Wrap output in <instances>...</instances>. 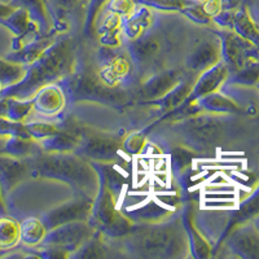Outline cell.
Instances as JSON below:
<instances>
[{
  "instance_id": "6da1fadb",
  "label": "cell",
  "mask_w": 259,
  "mask_h": 259,
  "mask_svg": "<svg viewBox=\"0 0 259 259\" xmlns=\"http://www.w3.org/2000/svg\"><path fill=\"white\" fill-rule=\"evenodd\" d=\"M73 64V48L70 40H62L45 51L36 61L27 66L25 77L18 83L0 91V97H15L26 100L36 90L66 74Z\"/></svg>"
},
{
  "instance_id": "7a4b0ae2",
  "label": "cell",
  "mask_w": 259,
  "mask_h": 259,
  "mask_svg": "<svg viewBox=\"0 0 259 259\" xmlns=\"http://www.w3.org/2000/svg\"><path fill=\"white\" fill-rule=\"evenodd\" d=\"M184 246L180 228L177 226H163L149 228L142 232L134 233L130 237L128 247L138 255L147 256H179Z\"/></svg>"
},
{
  "instance_id": "3957f363",
  "label": "cell",
  "mask_w": 259,
  "mask_h": 259,
  "mask_svg": "<svg viewBox=\"0 0 259 259\" xmlns=\"http://www.w3.org/2000/svg\"><path fill=\"white\" fill-rule=\"evenodd\" d=\"M34 166L39 174L57 177L73 186L79 184L82 188H87L94 183L95 175L91 168L73 158H46L36 161Z\"/></svg>"
},
{
  "instance_id": "277c9868",
  "label": "cell",
  "mask_w": 259,
  "mask_h": 259,
  "mask_svg": "<svg viewBox=\"0 0 259 259\" xmlns=\"http://www.w3.org/2000/svg\"><path fill=\"white\" fill-rule=\"evenodd\" d=\"M71 94L77 99H87L101 103H122L124 100V97H117L115 94L119 92H115L114 90L106 87L104 83L84 74L78 75L71 82Z\"/></svg>"
},
{
  "instance_id": "5b68a950",
  "label": "cell",
  "mask_w": 259,
  "mask_h": 259,
  "mask_svg": "<svg viewBox=\"0 0 259 259\" xmlns=\"http://www.w3.org/2000/svg\"><path fill=\"white\" fill-rule=\"evenodd\" d=\"M52 232L46 237L45 242L50 246L60 247L61 250L70 247L75 249L78 245H82L85 240L91 237V230L83 223H66L59 226V228H52Z\"/></svg>"
},
{
  "instance_id": "8992f818",
  "label": "cell",
  "mask_w": 259,
  "mask_h": 259,
  "mask_svg": "<svg viewBox=\"0 0 259 259\" xmlns=\"http://www.w3.org/2000/svg\"><path fill=\"white\" fill-rule=\"evenodd\" d=\"M91 203L90 201L79 200L73 201L66 205L59 206L57 209L52 210L50 214H47L45 223L46 227H50V230L55 228L57 226H62V224L71 223V222H77L85 219V217H89L91 212Z\"/></svg>"
},
{
  "instance_id": "52a82bcc",
  "label": "cell",
  "mask_w": 259,
  "mask_h": 259,
  "mask_svg": "<svg viewBox=\"0 0 259 259\" xmlns=\"http://www.w3.org/2000/svg\"><path fill=\"white\" fill-rule=\"evenodd\" d=\"M26 172L27 163L17 159V157L0 154V188L3 194L24 179Z\"/></svg>"
},
{
  "instance_id": "ba28073f",
  "label": "cell",
  "mask_w": 259,
  "mask_h": 259,
  "mask_svg": "<svg viewBox=\"0 0 259 259\" xmlns=\"http://www.w3.org/2000/svg\"><path fill=\"white\" fill-rule=\"evenodd\" d=\"M219 60V48L211 41L201 43L187 60V66L191 70L202 71L212 68Z\"/></svg>"
},
{
  "instance_id": "9c48e42d",
  "label": "cell",
  "mask_w": 259,
  "mask_h": 259,
  "mask_svg": "<svg viewBox=\"0 0 259 259\" xmlns=\"http://www.w3.org/2000/svg\"><path fill=\"white\" fill-rule=\"evenodd\" d=\"M179 82V77L175 71H167V73H159L158 75L153 77L143 87L144 95L149 99H157V97L165 96L166 94L174 89V85Z\"/></svg>"
},
{
  "instance_id": "30bf717a",
  "label": "cell",
  "mask_w": 259,
  "mask_h": 259,
  "mask_svg": "<svg viewBox=\"0 0 259 259\" xmlns=\"http://www.w3.org/2000/svg\"><path fill=\"white\" fill-rule=\"evenodd\" d=\"M62 105H64V96L61 91L55 87H48L47 90L39 91L38 96L32 103V106H35V109L43 114H53L60 112Z\"/></svg>"
},
{
  "instance_id": "8fae6325",
  "label": "cell",
  "mask_w": 259,
  "mask_h": 259,
  "mask_svg": "<svg viewBox=\"0 0 259 259\" xmlns=\"http://www.w3.org/2000/svg\"><path fill=\"white\" fill-rule=\"evenodd\" d=\"M227 75V70L224 66H214L209 71L203 74L198 83L196 84L192 92H194L196 96H206L212 94L217 90L219 84L224 80Z\"/></svg>"
},
{
  "instance_id": "7c38bea8",
  "label": "cell",
  "mask_w": 259,
  "mask_h": 259,
  "mask_svg": "<svg viewBox=\"0 0 259 259\" xmlns=\"http://www.w3.org/2000/svg\"><path fill=\"white\" fill-rule=\"evenodd\" d=\"M20 232L21 227L15 219L0 215V250L12 249L20 240Z\"/></svg>"
},
{
  "instance_id": "4fadbf2b",
  "label": "cell",
  "mask_w": 259,
  "mask_h": 259,
  "mask_svg": "<svg viewBox=\"0 0 259 259\" xmlns=\"http://www.w3.org/2000/svg\"><path fill=\"white\" fill-rule=\"evenodd\" d=\"M26 65L18 64L11 60L0 59V84L3 89L20 82L26 74Z\"/></svg>"
},
{
  "instance_id": "5bb4252c",
  "label": "cell",
  "mask_w": 259,
  "mask_h": 259,
  "mask_svg": "<svg viewBox=\"0 0 259 259\" xmlns=\"http://www.w3.org/2000/svg\"><path fill=\"white\" fill-rule=\"evenodd\" d=\"M84 154L95 159H110L115 157L117 153V144L113 140H105V139H94L90 140L83 148Z\"/></svg>"
},
{
  "instance_id": "9a60e30c",
  "label": "cell",
  "mask_w": 259,
  "mask_h": 259,
  "mask_svg": "<svg viewBox=\"0 0 259 259\" xmlns=\"http://www.w3.org/2000/svg\"><path fill=\"white\" fill-rule=\"evenodd\" d=\"M20 240L26 245H36L45 239L46 226L38 219H26L21 224Z\"/></svg>"
},
{
  "instance_id": "2e32d148",
  "label": "cell",
  "mask_w": 259,
  "mask_h": 259,
  "mask_svg": "<svg viewBox=\"0 0 259 259\" xmlns=\"http://www.w3.org/2000/svg\"><path fill=\"white\" fill-rule=\"evenodd\" d=\"M9 4H12L16 8L26 9L31 20H34V22H39L40 26L47 25V8L45 0H11Z\"/></svg>"
},
{
  "instance_id": "e0dca14e",
  "label": "cell",
  "mask_w": 259,
  "mask_h": 259,
  "mask_svg": "<svg viewBox=\"0 0 259 259\" xmlns=\"http://www.w3.org/2000/svg\"><path fill=\"white\" fill-rule=\"evenodd\" d=\"M138 2L159 11H180V12H184L189 6L194 3L193 0H138Z\"/></svg>"
},
{
  "instance_id": "ac0fdd59",
  "label": "cell",
  "mask_w": 259,
  "mask_h": 259,
  "mask_svg": "<svg viewBox=\"0 0 259 259\" xmlns=\"http://www.w3.org/2000/svg\"><path fill=\"white\" fill-rule=\"evenodd\" d=\"M236 250L242 251L244 255H250V256H258L255 250L259 247V237L254 235L253 232H245V235L239 236L236 239Z\"/></svg>"
},
{
  "instance_id": "d6986e66",
  "label": "cell",
  "mask_w": 259,
  "mask_h": 259,
  "mask_svg": "<svg viewBox=\"0 0 259 259\" xmlns=\"http://www.w3.org/2000/svg\"><path fill=\"white\" fill-rule=\"evenodd\" d=\"M203 103H205L203 105L211 112H223V110H230L231 108H233L232 103L230 100H227L222 96H217V95L207 96Z\"/></svg>"
},
{
  "instance_id": "ffe728a7",
  "label": "cell",
  "mask_w": 259,
  "mask_h": 259,
  "mask_svg": "<svg viewBox=\"0 0 259 259\" xmlns=\"http://www.w3.org/2000/svg\"><path fill=\"white\" fill-rule=\"evenodd\" d=\"M109 8L115 15H130L135 11L133 0H109Z\"/></svg>"
},
{
  "instance_id": "44dd1931",
  "label": "cell",
  "mask_w": 259,
  "mask_h": 259,
  "mask_svg": "<svg viewBox=\"0 0 259 259\" xmlns=\"http://www.w3.org/2000/svg\"><path fill=\"white\" fill-rule=\"evenodd\" d=\"M109 0H89V8H87V25L94 24L95 18L99 15V11H101L104 6Z\"/></svg>"
},
{
  "instance_id": "7402d4cb",
  "label": "cell",
  "mask_w": 259,
  "mask_h": 259,
  "mask_svg": "<svg viewBox=\"0 0 259 259\" xmlns=\"http://www.w3.org/2000/svg\"><path fill=\"white\" fill-rule=\"evenodd\" d=\"M16 9V7H13L12 4H7V3H2L0 2V22L4 20V18L8 17L11 13L13 12Z\"/></svg>"
},
{
  "instance_id": "603a6c76",
  "label": "cell",
  "mask_w": 259,
  "mask_h": 259,
  "mask_svg": "<svg viewBox=\"0 0 259 259\" xmlns=\"http://www.w3.org/2000/svg\"><path fill=\"white\" fill-rule=\"evenodd\" d=\"M253 9L256 12V15L259 16V0H254V2H253Z\"/></svg>"
},
{
  "instance_id": "cb8c5ba5",
  "label": "cell",
  "mask_w": 259,
  "mask_h": 259,
  "mask_svg": "<svg viewBox=\"0 0 259 259\" xmlns=\"http://www.w3.org/2000/svg\"><path fill=\"white\" fill-rule=\"evenodd\" d=\"M6 138H0V154L3 153V148H4V144H6Z\"/></svg>"
},
{
  "instance_id": "d4e9b609",
  "label": "cell",
  "mask_w": 259,
  "mask_h": 259,
  "mask_svg": "<svg viewBox=\"0 0 259 259\" xmlns=\"http://www.w3.org/2000/svg\"><path fill=\"white\" fill-rule=\"evenodd\" d=\"M2 254H3V253H2V250H0V255H2Z\"/></svg>"
},
{
  "instance_id": "484cf974",
  "label": "cell",
  "mask_w": 259,
  "mask_h": 259,
  "mask_svg": "<svg viewBox=\"0 0 259 259\" xmlns=\"http://www.w3.org/2000/svg\"><path fill=\"white\" fill-rule=\"evenodd\" d=\"M80 2H83V0H79V3H80Z\"/></svg>"
}]
</instances>
